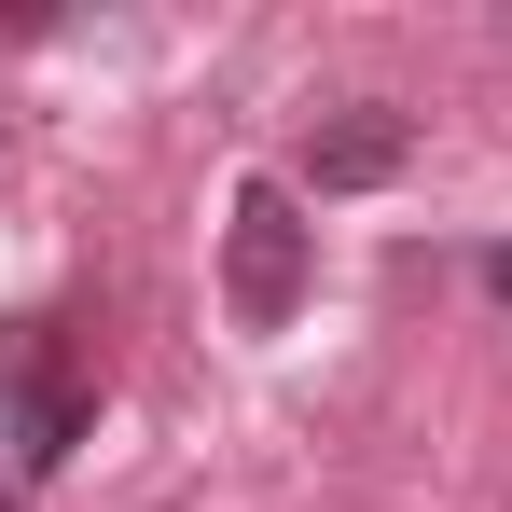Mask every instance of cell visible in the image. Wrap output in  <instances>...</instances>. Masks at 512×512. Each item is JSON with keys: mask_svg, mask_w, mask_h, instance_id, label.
Listing matches in <instances>:
<instances>
[{"mask_svg": "<svg viewBox=\"0 0 512 512\" xmlns=\"http://www.w3.org/2000/svg\"><path fill=\"white\" fill-rule=\"evenodd\" d=\"M305 277H319L305 194L291 180H236V208H222V305H236V333H291Z\"/></svg>", "mask_w": 512, "mask_h": 512, "instance_id": "1", "label": "cell"}, {"mask_svg": "<svg viewBox=\"0 0 512 512\" xmlns=\"http://www.w3.org/2000/svg\"><path fill=\"white\" fill-rule=\"evenodd\" d=\"M416 167V111L402 97H346L333 125H305V194H388Z\"/></svg>", "mask_w": 512, "mask_h": 512, "instance_id": "3", "label": "cell"}, {"mask_svg": "<svg viewBox=\"0 0 512 512\" xmlns=\"http://www.w3.org/2000/svg\"><path fill=\"white\" fill-rule=\"evenodd\" d=\"M0 402H14V457H28V471H56V457L84 443L97 388L70 374V346H56V319H14V333H0Z\"/></svg>", "mask_w": 512, "mask_h": 512, "instance_id": "2", "label": "cell"}, {"mask_svg": "<svg viewBox=\"0 0 512 512\" xmlns=\"http://www.w3.org/2000/svg\"><path fill=\"white\" fill-rule=\"evenodd\" d=\"M0 512H28V485H14V457H0Z\"/></svg>", "mask_w": 512, "mask_h": 512, "instance_id": "5", "label": "cell"}, {"mask_svg": "<svg viewBox=\"0 0 512 512\" xmlns=\"http://www.w3.org/2000/svg\"><path fill=\"white\" fill-rule=\"evenodd\" d=\"M485 291H499V305H512V236H499V250H485Z\"/></svg>", "mask_w": 512, "mask_h": 512, "instance_id": "4", "label": "cell"}]
</instances>
